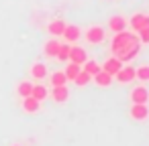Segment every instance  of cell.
Wrapping results in <instances>:
<instances>
[{
    "mask_svg": "<svg viewBox=\"0 0 149 146\" xmlns=\"http://www.w3.org/2000/svg\"><path fill=\"white\" fill-rule=\"evenodd\" d=\"M70 63H76V65H84L88 61V55H86V49L80 47V45H72L70 47Z\"/></svg>",
    "mask_w": 149,
    "mask_h": 146,
    "instance_id": "cell-4",
    "label": "cell"
},
{
    "mask_svg": "<svg viewBox=\"0 0 149 146\" xmlns=\"http://www.w3.org/2000/svg\"><path fill=\"white\" fill-rule=\"evenodd\" d=\"M61 37L65 39V43H68V45H74V43L82 37V29H80L78 25H65V29H63Z\"/></svg>",
    "mask_w": 149,
    "mask_h": 146,
    "instance_id": "cell-7",
    "label": "cell"
},
{
    "mask_svg": "<svg viewBox=\"0 0 149 146\" xmlns=\"http://www.w3.org/2000/svg\"><path fill=\"white\" fill-rule=\"evenodd\" d=\"M135 79L149 83V63H143V65H139V67L135 69Z\"/></svg>",
    "mask_w": 149,
    "mask_h": 146,
    "instance_id": "cell-20",
    "label": "cell"
},
{
    "mask_svg": "<svg viewBox=\"0 0 149 146\" xmlns=\"http://www.w3.org/2000/svg\"><path fill=\"white\" fill-rule=\"evenodd\" d=\"M137 37H139V43H149V27L141 29V31L137 33Z\"/></svg>",
    "mask_w": 149,
    "mask_h": 146,
    "instance_id": "cell-25",
    "label": "cell"
},
{
    "mask_svg": "<svg viewBox=\"0 0 149 146\" xmlns=\"http://www.w3.org/2000/svg\"><path fill=\"white\" fill-rule=\"evenodd\" d=\"M13 146H21V144H13Z\"/></svg>",
    "mask_w": 149,
    "mask_h": 146,
    "instance_id": "cell-26",
    "label": "cell"
},
{
    "mask_svg": "<svg viewBox=\"0 0 149 146\" xmlns=\"http://www.w3.org/2000/svg\"><path fill=\"white\" fill-rule=\"evenodd\" d=\"M47 75H49V73H47V65H45V63H39V61H37V63L31 65V77H33V79L41 81V79H45Z\"/></svg>",
    "mask_w": 149,
    "mask_h": 146,
    "instance_id": "cell-12",
    "label": "cell"
},
{
    "mask_svg": "<svg viewBox=\"0 0 149 146\" xmlns=\"http://www.w3.org/2000/svg\"><path fill=\"white\" fill-rule=\"evenodd\" d=\"M31 97H35L37 101H43V99H47V97H49V91H47V87H45V85L35 83V85H33V89H31Z\"/></svg>",
    "mask_w": 149,
    "mask_h": 146,
    "instance_id": "cell-16",
    "label": "cell"
},
{
    "mask_svg": "<svg viewBox=\"0 0 149 146\" xmlns=\"http://www.w3.org/2000/svg\"><path fill=\"white\" fill-rule=\"evenodd\" d=\"M51 97H53V101H57V104H63V101H68V97H70V89H68V85L53 87V91H51Z\"/></svg>",
    "mask_w": 149,
    "mask_h": 146,
    "instance_id": "cell-14",
    "label": "cell"
},
{
    "mask_svg": "<svg viewBox=\"0 0 149 146\" xmlns=\"http://www.w3.org/2000/svg\"><path fill=\"white\" fill-rule=\"evenodd\" d=\"M82 71H86V73H88V75L92 77V75H96V73L100 71V63H96L94 59H88V61L84 63V67H82Z\"/></svg>",
    "mask_w": 149,
    "mask_h": 146,
    "instance_id": "cell-21",
    "label": "cell"
},
{
    "mask_svg": "<svg viewBox=\"0 0 149 146\" xmlns=\"http://www.w3.org/2000/svg\"><path fill=\"white\" fill-rule=\"evenodd\" d=\"M127 27H129V23H127V19H125V16H120V14H114V16H110V21H108V29H110L112 33L127 31Z\"/></svg>",
    "mask_w": 149,
    "mask_h": 146,
    "instance_id": "cell-9",
    "label": "cell"
},
{
    "mask_svg": "<svg viewBox=\"0 0 149 146\" xmlns=\"http://www.w3.org/2000/svg\"><path fill=\"white\" fill-rule=\"evenodd\" d=\"M47 77H49L51 87H59V85H65V83H68V77L63 75V71H53V73H49Z\"/></svg>",
    "mask_w": 149,
    "mask_h": 146,
    "instance_id": "cell-17",
    "label": "cell"
},
{
    "mask_svg": "<svg viewBox=\"0 0 149 146\" xmlns=\"http://www.w3.org/2000/svg\"><path fill=\"white\" fill-rule=\"evenodd\" d=\"M84 37H86V43H90V45H100V43H104V39H106V33H104V29H102V27L94 25V27L86 29Z\"/></svg>",
    "mask_w": 149,
    "mask_h": 146,
    "instance_id": "cell-2",
    "label": "cell"
},
{
    "mask_svg": "<svg viewBox=\"0 0 149 146\" xmlns=\"http://www.w3.org/2000/svg\"><path fill=\"white\" fill-rule=\"evenodd\" d=\"M112 79H116V81L123 83V85L135 81V67H133V65H123V67L118 69V73H116Z\"/></svg>",
    "mask_w": 149,
    "mask_h": 146,
    "instance_id": "cell-5",
    "label": "cell"
},
{
    "mask_svg": "<svg viewBox=\"0 0 149 146\" xmlns=\"http://www.w3.org/2000/svg\"><path fill=\"white\" fill-rule=\"evenodd\" d=\"M23 110L27 112V114H37L39 110H41V101H37L35 97H23Z\"/></svg>",
    "mask_w": 149,
    "mask_h": 146,
    "instance_id": "cell-15",
    "label": "cell"
},
{
    "mask_svg": "<svg viewBox=\"0 0 149 146\" xmlns=\"http://www.w3.org/2000/svg\"><path fill=\"white\" fill-rule=\"evenodd\" d=\"M139 51H141V43H139L137 33H129V31L114 33L112 41H110L112 57L120 59L123 63H129V61H133L139 55Z\"/></svg>",
    "mask_w": 149,
    "mask_h": 146,
    "instance_id": "cell-1",
    "label": "cell"
},
{
    "mask_svg": "<svg viewBox=\"0 0 149 146\" xmlns=\"http://www.w3.org/2000/svg\"><path fill=\"white\" fill-rule=\"evenodd\" d=\"M120 67H123V61H120V59H116V57H110V59H106V61H104V65H100V69H102V71H106L108 75H112V77L118 73V69H120Z\"/></svg>",
    "mask_w": 149,
    "mask_h": 146,
    "instance_id": "cell-10",
    "label": "cell"
},
{
    "mask_svg": "<svg viewBox=\"0 0 149 146\" xmlns=\"http://www.w3.org/2000/svg\"><path fill=\"white\" fill-rule=\"evenodd\" d=\"M129 114H131L133 120L143 122V120H147V116H149V108H147V104H133Z\"/></svg>",
    "mask_w": 149,
    "mask_h": 146,
    "instance_id": "cell-8",
    "label": "cell"
},
{
    "mask_svg": "<svg viewBox=\"0 0 149 146\" xmlns=\"http://www.w3.org/2000/svg\"><path fill=\"white\" fill-rule=\"evenodd\" d=\"M127 23H129V27H131V31H133V33H139L141 29L149 27V14L137 12V14H133V16H131Z\"/></svg>",
    "mask_w": 149,
    "mask_h": 146,
    "instance_id": "cell-3",
    "label": "cell"
},
{
    "mask_svg": "<svg viewBox=\"0 0 149 146\" xmlns=\"http://www.w3.org/2000/svg\"><path fill=\"white\" fill-rule=\"evenodd\" d=\"M59 61H63V63H68V59H70V45L65 43V45H59V51H57V55H55Z\"/></svg>",
    "mask_w": 149,
    "mask_h": 146,
    "instance_id": "cell-24",
    "label": "cell"
},
{
    "mask_svg": "<svg viewBox=\"0 0 149 146\" xmlns=\"http://www.w3.org/2000/svg\"><path fill=\"white\" fill-rule=\"evenodd\" d=\"M80 71H82V65H76V63H70V61H68V65H65V69H63V75L68 77V81H74Z\"/></svg>",
    "mask_w": 149,
    "mask_h": 146,
    "instance_id": "cell-19",
    "label": "cell"
},
{
    "mask_svg": "<svg viewBox=\"0 0 149 146\" xmlns=\"http://www.w3.org/2000/svg\"><path fill=\"white\" fill-rule=\"evenodd\" d=\"M90 81H92V77H90L86 71H80V73L76 75V79H74V83H76L78 87H84V85H88Z\"/></svg>",
    "mask_w": 149,
    "mask_h": 146,
    "instance_id": "cell-23",
    "label": "cell"
},
{
    "mask_svg": "<svg viewBox=\"0 0 149 146\" xmlns=\"http://www.w3.org/2000/svg\"><path fill=\"white\" fill-rule=\"evenodd\" d=\"M31 89H33V83H31V81H21V83L17 85V93H19L21 97H29V95H31Z\"/></svg>",
    "mask_w": 149,
    "mask_h": 146,
    "instance_id": "cell-22",
    "label": "cell"
},
{
    "mask_svg": "<svg viewBox=\"0 0 149 146\" xmlns=\"http://www.w3.org/2000/svg\"><path fill=\"white\" fill-rule=\"evenodd\" d=\"M129 97H131L133 104H147V101H149V91H147L145 85H135V87L131 89Z\"/></svg>",
    "mask_w": 149,
    "mask_h": 146,
    "instance_id": "cell-6",
    "label": "cell"
},
{
    "mask_svg": "<svg viewBox=\"0 0 149 146\" xmlns=\"http://www.w3.org/2000/svg\"><path fill=\"white\" fill-rule=\"evenodd\" d=\"M63 29H65V23H63L61 19H55V21H51V23L47 25V33H49L53 39H55V37H61Z\"/></svg>",
    "mask_w": 149,
    "mask_h": 146,
    "instance_id": "cell-13",
    "label": "cell"
},
{
    "mask_svg": "<svg viewBox=\"0 0 149 146\" xmlns=\"http://www.w3.org/2000/svg\"><path fill=\"white\" fill-rule=\"evenodd\" d=\"M92 81H94L98 87H110L114 79H112V75H108L106 71H102V69H100L96 75H92Z\"/></svg>",
    "mask_w": 149,
    "mask_h": 146,
    "instance_id": "cell-11",
    "label": "cell"
},
{
    "mask_svg": "<svg viewBox=\"0 0 149 146\" xmlns=\"http://www.w3.org/2000/svg\"><path fill=\"white\" fill-rule=\"evenodd\" d=\"M59 41H55V39H51V41H47L45 43V47H43V55L45 57H55L57 55V51H59Z\"/></svg>",
    "mask_w": 149,
    "mask_h": 146,
    "instance_id": "cell-18",
    "label": "cell"
}]
</instances>
